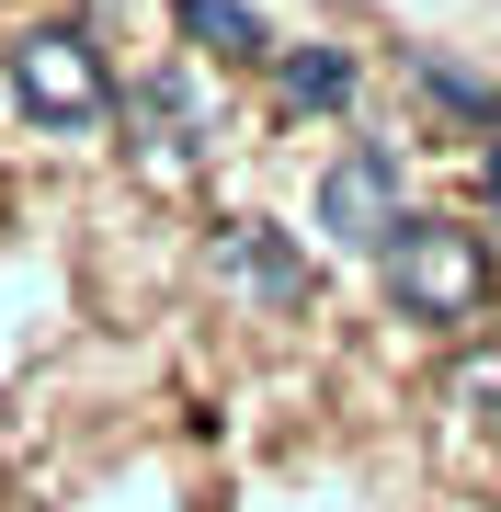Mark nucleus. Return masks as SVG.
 Returning <instances> with one entry per match:
<instances>
[{"mask_svg": "<svg viewBox=\"0 0 501 512\" xmlns=\"http://www.w3.org/2000/svg\"><path fill=\"white\" fill-rule=\"evenodd\" d=\"M376 262H388L399 319H422V330H467L490 308V239L456 228V217H399Z\"/></svg>", "mask_w": 501, "mask_h": 512, "instance_id": "1", "label": "nucleus"}, {"mask_svg": "<svg viewBox=\"0 0 501 512\" xmlns=\"http://www.w3.org/2000/svg\"><path fill=\"white\" fill-rule=\"evenodd\" d=\"M12 92L46 114V126H103L114 80H103V46L80 23H23L12 35Z\"/></svg>", "mask_w": 501, "mask_h": 512, "instance_id": "2", "label": "nucleus"}, {"mask_svg": "<svg viewBox=\"0 0 501 512\" xmlns=\"http://www.w3.org/2000/svg\"><path fill=\"white\" fill-rule=\"evenodd\" d=\"M319 228L331 239H376L388 251V228H399V148H342L331 160V183H319Z\"/></svg>", "mask_w": 501, "mask_h": 512, "instance_id": "3", "label": "nucleus"}, {"mask_svg": "<svg viewBox=\"0 0 501 512\" xmlns=\"http://www.w3.org/2000/svg\"><path fill=\"white\" fill-rule=\"evenodd\" d=\"M217 274H240L251 296H274V308H308V285H319V274H308V262L285 251V239L262 228V217H240V228L217 239Z\"/></svg>", "mask_w": 501, "mask_h": 512, "instance_id": "4", "label": "nucleus"}, {"mask_svg": "<svg viewBox=\"0 0 501 512\" xmlns=\"http://www.w3.org/2000/svg\"><path fill=\"white\" fill-rule=\"evenodd\" d=\"M126 126H137V148H149L160 171H183V160H194V137H205L183 80H137V92H126Z\"/></svg>", "mask_w": 501, "mask_h": 512, "instance_id": "5", "label": "nucleus"}, {"mask_svg": "<svg viewBox=\"0 0 501 512\" xmlns=\"http://www.w3.org/2000/svg\"><path fill=\"white\" fill-rule=\"evenodd\" d=\"M274 80H285L297 114H342V103H353V57H331V46H285Z\"/></svg>", "mask_w": 501, "mask_h": 512, "instance_id": "6", "label": "nucleus"}, {"mask_svg": "<svg viewBox=\"0 0 501 512\" xmlns=\"http://www.w3.org/2000/svg\"><path fill=\"white\" fill-rule=\"evenodd\" d=\"M183 35L217 46V57H240V69H251V57H285L274 35H262V12H240V0H183Z\"/></svg>", "mask_w": 501, "mask_h": 512, "instance_id": "7", "label": "nucleus"}, {"mask_svg": "<svg viewBox=\"0 0 501 512\" xmlns=\"http://www.w3.org/2000/svg\"><path fill=\"white\" fill-rule=\"evenodd\" d=\"M410 69H422V92H433V103H456V114H479V126H501V92H490V80L445 69V57H410Z\"/></svg>", "mask_w": 501, "mask_h": 512, "instance_id": "8", "label": "nucleus"}, {"mask_svg": "<svg viewBox=\"0 0 501 512\" xmlns=\"http://www.w3.org/2000/svg\"><path fill=\"white\" fill-rule=\"evenodd\" d=\"M479 171H490V205H501V137H490V160H479Z\"/></svg>", "mask_w": 501, "mask_h": 512, "instance_id": "9", "label": "nucleus"}]
</instances>
